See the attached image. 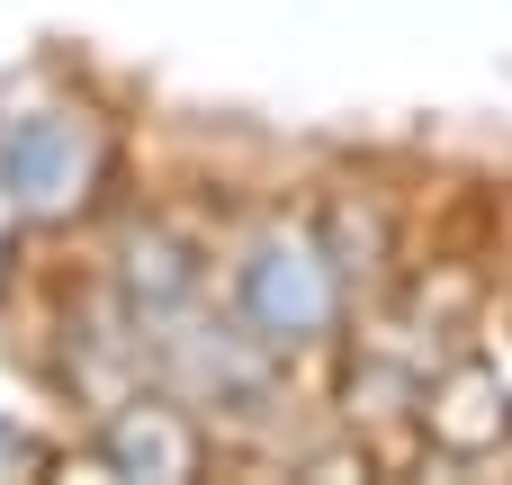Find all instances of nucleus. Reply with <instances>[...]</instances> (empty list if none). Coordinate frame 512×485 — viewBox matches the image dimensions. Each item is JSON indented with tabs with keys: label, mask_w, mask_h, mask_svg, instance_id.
<instances>
[{
	"label": "nucleus",
	"mask_w": 512,
	"mask_h": 485,
	"mask_svg": "<svg viewBox=\"0 0 512 485\" xmlns=\"http://www.w3.org/2000/svg\"><path fill=\"white\" fill-rule=\"evenodd\" d=\"M342 297H351V279H342V261L324 252L315 225H261V234L234 252V279H225L234 324H243L270 360L324 342V333L342 324Z\"/></svg>",
	"instance_id": "nucleus-1"
},
{
	"label": "nucleus",
	"mask_w": 512,
	"mask_h": 485,
	"mask_svg": "<svg viewBox=\"0 0 512 485\" xmlns=\"http://www.w3.org/2000/svg\"><path fill=\"white\" fill-rule=\"evenodd\" d=\"M81 180H90V135H81V117H54V108L9 117V135H0V189H9L18 216L72 207Z\"/></svg>",
	"instance_id": "nucleus-2"
},
{
	"label": "nucleus",
	"mask_w": 512,
	"mask_h": 485,
	"mask_svg": "<svg viewBox=\"0 0 512 485\" xmlns=\"http://www.w3.org/2000/svg\"><path fill=\"white\" fill-rule=\"evenodd\" d=\"M99 459L117 477H189L198 468V423L162 396H135V405H108L99 423Z\"/></svg>",
	"instance_id": "nucleus-3"
}]
</instances>
